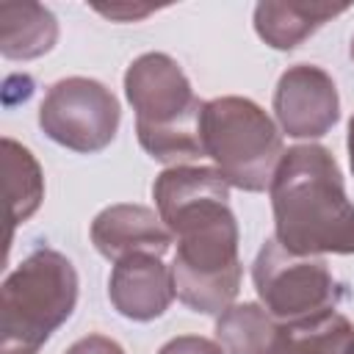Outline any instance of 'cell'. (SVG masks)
<instances>
[{
    "label": "cell",
    "mask_w": 354,
    "mask_h": 354,
    "mask_svg": "<svg viewBox=\"0 0 354 354\" xmlns=\"http://www.w3.org/2000/svg\"><path fill=\"white\" fill-rule=\"evenodd\" d=\"M119 116V102L108 86L91 77H64L47 88L39 127L66 149L100 152L113 141Z\"/></svg>",
    "instance_id": "cell-7"
},
{
    "label": "cell",
    "mask_w": 354,
    "mask_h": 354,
    "mask_svg": "<svg viewBox=\"0 0 354 354\" xmlns=\"http://www.w3.org/2000/svg\"><path fill=\"white\" fill-rule=\"evenodd\" d=\"M343 11L348 3H257L254 30L268 47L293 50Z\"/></svg>",
    "instance_id": "cell-11"
},
{
    "label": "cell",
    "mask_w": 354,
    "mask_h": 354,
    "mask_svg": "<svg viewBox=\"0 0 354 354\" xmlns=\"http://www.w3.org/2000/svg\"><path fill=\"white\" fill-rule=\"evenodd\" d=\"M58 41V22L50 8L28 0L0 3V53L14 61H30L50 53Z\"/></svg>",
    "instance_id": "cell-12"
},
{
    "label": "cell",
    "mask_w": 354,
    "mask_h": 354,
    "mask_svg": "<svg viewBox=\"0 0 354 354\" xmlns=\"http://www.w3.org/2000/svg\"><path fill=\"white\" fill-rule=\"evenodd\" d=\"M158 354H224V348L199 335H180L160 346Z\"/></svg>",
    "instance_id": "cell-16"
},
{
    "label": "cell",
    "mask_w": 354,
    "mask_h": 354,
    "mask_svg": "<svg viewBox=\"0 0 354 354\" xmlns=\"http://www.w3.org/2000/svg\"><path fill=\"white\" fill-rule=\"evenodd\" d=\"M91 243L113 263L136 252L163 257L171 246V232L160 216L144 205H111L91 221Z\"/></svg>",
    "instance_id": "cell-10"
},
{
    "label": "cell",
    "mask_w": 354,
    "mask_h": 354,
    "mask_svg": "<svg viewBox=\"0 0 354 354\" xmlns=\"http://www.w3.org/2000/svg\"><path fill=\"white\" fill-rule=\"evenodd\" d=\"M254 290L263 307L282 324H304L335 313L343 299L340 282L321 257L288 252L277 238H268L252 266Z\"/></svg>",
    "instance_id": "cell-6"
},
{
    "label": "cell",
    "mask_w": 354,
    "mask_h": 354,
    "mask_svg": "<svg viewBox=\"0 0 354 354\" xmlns=\"http://www.w3.org/2000/svg\"><path fill=\"white\" fill-rule=\"evenodd\" d=\"M3 174L8 196V243L17 224H25L44 199V174L28 147L3 138Z\"/></svg>",
    "instance_id": "cell-14"
},
{
    "label": "cell",
    "mask_w": 354,
    "mask_h": 354,
    "mask_svg": "<svg viewBox=\"0 0 354 354\" xmlns=\"http://www.w3.org/2000/svg\"><path fill=\"white\" fill-rule=\"evenodd\" d=\"M351 335L354 329L340 313L304 324H285L277 354H343Z\"/></svg>",
    "instance_id": "cell-15"
},
{
    "label": "cell",
    "mask_w": 354,
    "mask_h": 354,
    "mask_svg": "<svg viewBox=\"0 0 354 354\" xmlns=\"http://www.w3.org/2000/svg\"><path fill=\"white\" fill-rule=\"evenodd\" d=\"M77 304V271L55 249L30 252L0 288V354H36Z\"/></svg>",
    "instance_id": "cell-4"
},
{
    "label": "cell",
    "mask_w": 354,
    "mask_h": 354,
    "mask_svg": "<svg viewBox=\"0 0 354 354\" xmlns=\"http://www.w3.org/2000/svg\"><path fill=\"white\" fill-rule=\"evenodd\" d=\"M351 58H354V39H351Z\"/></svg>",
    "instance_id": "cell-21"
},
{
    "label": "cell",
    "mask_w": 354,
    "mask_h": 354,
    "mask_svg": "<svg viewBox=\"0 0 354 354\" xmlns=\"http://www.w3.org/2000/svg\"><path fill=\"white\" fill-rule=\"evenodd\" d=\"M348 163H351V171H354V116H351V122H348Z\"/></svg>",
    "instance_id": "cell-19"
},
{
    "label": "cell",
    "mask_w": 354,
    "mask_h": 354,
    "mask_svg": "<svg viewBox=\"0 0 354 354\" xmlns=\"http://www.w3.org/2000/svg\"><path fill=\"white\" fill-rule=\"evenodd\" d=\"M94 11H100V14H105V17H111V19H124V22H130V19H141V17H147V14H152L155 8L152 6H94Z\"/></svg>",
    "instance_id": "cell-18"
},
{
    "label": "cell",
    "mask_w": 354,
    "mask_h": 354,
    "mask_svg": "<svg viewBox=\"0 0 354 354\" xmlns=\"http://www.w3.org/2000/svg\"><path fill=\"white\" fill-rule=\"evenodd\" d=\"M274 238L293 254H354V202L326 147H290L271 180Z\"/></svg>",
    "instance_id": "cell-2"
},
{
    "label": "cell",
    "mask_w": 354,
    "mask_h": 354,
    "mask_svg": "<svg viewBox=\"0 0 354 354\" xmlns=\"http://www.w3.org/2000/svg\"><path fill=\"white\" fill-rule=\"evenodd\" d=\"M343 354H354V335L348 337V343H346V351Z\"/></svg>",
    "instance_id": "cell-20"
},
{
    "label": "cell",
    "mask_w": 354,
    "mask_h": 354,
    "mask_svg": "<svg viewBox=\"0 0 354 354\" xmlns=\"http://www.w3.org/2000/svg\"><path fill=\"white\" fill-rule=\"evenodd\" d=\"M66 354H124V348L105 335H86V337L75 340L66 348Z\"/></svg>",
    "instance_id": "cell-17"
},
{
    "label": "cell",
    "mask_w": 354,
    "mask_h": 354,
    "mask_svg": "<svg viewBox=\"0 0 354 354\" xmlns=\"http://www.w3.org/2000/svg\"><path fill=\"white\" fill-rule=\"evenodd\" d=\"M124 94L136 111L141 147L160 163L185 166L205 155L202 108L191 80L166 53H144L124 72Z\"/></svg>",
    "instance_id": "cell-3"
},
{
    "label": "cell",
    "mask_w": 354,
    "mask_h": 354,
    "mask_svg": "<svg viewBox=\"0 0 354 354\" xmlns=\"http://www.w3.org/2000/svg\"><path fill=\"white\" fill-rule=\"evenodd\" d=\"M282 332L285 324L252 301L227 307L216 321V340L224 354H277Z\"/></svg>",
    "instance_id": "cell-13"
},
{
    "label": "cell",
    "mask_w": 354,
    "mask_h": 354,
    "mask_svg": "<svg viewBox=\"0 0 354 354\" xmlns=\"http://www.w3.org/2000/svg\"><path fill=\"white\" fill-rule=\"evenodd\" d=\"M108 299L119 315L130 321H152L163 315L174 299L171 268L149 252L127 254L111 271Z\"/></svg>",
    "instance_id": "cell-9"
},
{
    "label": "cell",
    "mask_w": 354,
    "mask_h": 354,
    "mask_svg": "<svg viewBox=\"0 0 354 354\" xmlns=\"http://www.w3.org/2000/svg\"><path fill=\"white\" fill-rule=\"evenodd\" d=\"M202 147L216 171L241 191H266L285 155L268 113L246 97H218L202 108Z\"/></svg>",
    "instance_id": "cell-5"
},
{
    "label": "cell",
    "mask_w": 354,
    "mask_h": 354,
    "mask_svg": "<svg viewBox=\"0 0 354 354\" xmlns=\"http://www.w3.org/2000/svg\"><path fill=\"white\" fill-rule=\"evenodd\" d=\"M160 221L177 238L174 296L194 313L232 307L241 288L238 224L227 205L230 183L210 166H169L152 185Z\"/></svg>",
    "instance_id": "cell-1"
},
{
    "label": "cell",
    "mask_w": 354,
    "mask_h": 354,
    "mask_svg": "<svg viewBox=\"0 0 354 354\" xmlns=\"http://www.w3.org/2000/svg\"><path fill=\"white\" fill-rule=\"evenodd\" d=\"M274 113L282 133L293 138H321L340 119L335 80L313 64H296L282 72L274 91Z\"/></svg>",
    "instance_id": "cell-8"
}]
</instances>
